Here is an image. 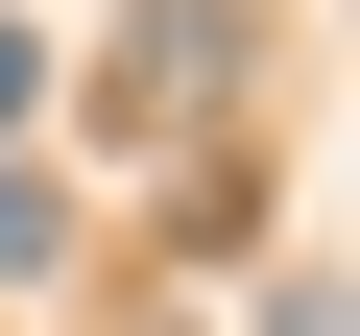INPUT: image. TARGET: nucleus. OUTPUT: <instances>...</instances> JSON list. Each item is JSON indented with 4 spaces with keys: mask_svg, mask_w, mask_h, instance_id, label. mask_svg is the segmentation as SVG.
I'll return each mask as SVG.
<instances>
[{
    "mask_svg": "<svg viewBox=\"0 0 360 336\" xmlns=\"http://www.w3.org/2000/svg\"><path fill=\"white\" fill-rule=\"evenodd\" d=\"M120 72H144V120H217V96H240V0H144Z\"/></svg>",
    "mask_w": 360,
    "mask_h": 336,
    "instance_id": "f257e3e1",
    "label": "nucleus"
},
{
    "mask_svg": "<svg viewBox=\"0 0 360 336\" xmlns=\"http://www.w3.org/2000/svg\"><path fill=\"white\" fill-rule=\"evenodd\" d=\"M49 240H72V217L25 193V168H0V288H49Z\"/></svg>",
    "mask_w": 360,
    "mask_h": 336,
    "instance_id": "f03ea898",
    "label": "nucleus"
},
{
    "mask_svg": "<svg viewBox=\"0 0 360 336\" xmlns=\"http://www.w3.org/2000/svg\"><path fill=\"white\" fill-rule=\"evenodd\" d=\"M25 96H49V49H25V25H0V120H25Z\"/></svg>",
    "mask_w": 360,
    "mask_h": 336,
    "instance_id": "7ed1b4c3",
    "label": "nucleus"
}]
</instances>
